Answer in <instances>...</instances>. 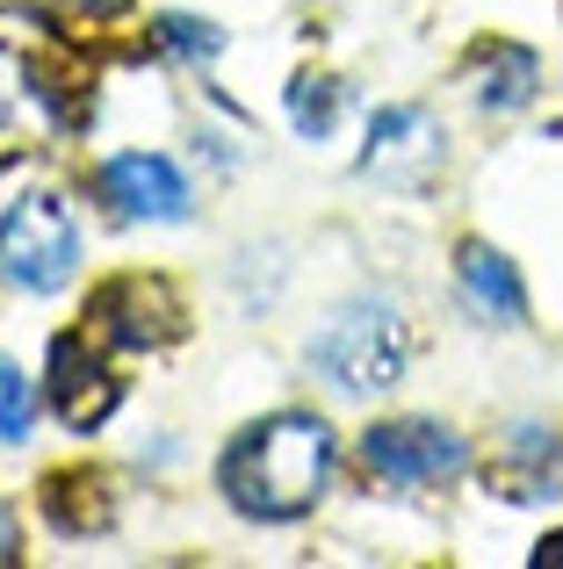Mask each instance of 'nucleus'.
<instances>
[{
	"instance_id": "f257e3e1",
	"label": "nucleus",
	"mask_w": 563,
	"mask_h": 569,
	"mask_svg": "<svg viewBox=\"0 0 563 569\" xmlns=\"http://www.w3.org/2000/svg\"><path fill=\"white\" fill-rule=\"evenodd\" d=\"M217 483L246 519H304L333 483V432L310 411H275L225 447Z\"/></svg>"
},
{
	"instance_id": "f03ea898",
	"label": "nucleus",
	"mask_w": 563,
	"mask_h": 569,
	"mask_svg": "<svg viewBox=\"0 0 563 569\" xmlns=\"http://www.w3.org/2000/svg\"><path fill=\"white\" fill-rule=\"evenodd\" d=\"M310 361L325 368V382L339 397H368L405 376V318L391 303H354L310 339Z\"/></svg>"
},
{
	"instance_id": "7ed1b4c3",
	"label": "nucleus",
	"mask_w": 563,
	"mask_h": 569,
	"mask_svg": "<svg viewBox=\"0 0 563 569\" xmlns=\"http://www.w3.org/2000/svg\"><path fill=\"white\" fill-rule=\"evenodd\" d=\"M72 260H80V223L58 194H22L0 223V274L29 296H51L72 281Z\"/></svg>"
},
{
	"instance_id": "20e7f679",
	"label": "nucleus",
	"mask_w": 563,
	"mask_h": 569,
	"mask_svg": "<svg viewBox=\"0 0 563 569\" xmlns=\"http://www.w3.org/2000/svg\"><path fill=\"white\" fill-rule=\"evenodd\" d=\"M362 461L383 476V483H448L463 476V440L448 426H419V418H397V426L362 432Z\"/></svg>"
},
{
	"instance_id": "39448f33",
	"label": "nucleus",
	"mask_w": 563,
	"mask_h": 569,
	"mask_svg": "<svg viewBox=\"0 0 563 569\" xmlns=\"http://www.w3.org/2000/svg\"><path fill=\"white\" fill-rule=\"evenodd\" d=\"M362 173L383 188H419L441 173V123L426 109H383L368 123V152H362Z\"/></svg>"
},
{
	"instance_id": "423d86ee",
	"label": "nucleus",
	"mask_w": 563,
	"mask_h": 569,
	"mask_svg": "<svg viewBox=\"0 0 563 569\" xmlns=\"http://www.w3.org/2000/svg\"><path fill=\"white\" fill-rule=\"evenodd\" d=\"M95 318L116 347H167L181 332V296L167 281H145V274H124L95 296Z\"/></svg>"
},
{
	"instance_id": "0eeeda50",
	"label": "nucleus",
	"mask_w": 563,
	"mask_h": 569,
	"mask_svg": "<svg viewBox=\"0 0 563 569\" xmlns=\"http://www.w3.org/2000/svg\"><path fill=\"white\" fill-rule=\"evenodd\" d=\"M101 194L116 202V217H145V223H174L188 217V181L167 167L159 152H124L101 167Z\"/></svg>"
},
{
	"instance_id": "6e6552de",
	"label": "nucleus",
	"mask_w": 563,
	"mask_h": 569,
	"mask_svg": "<svg viewBox=\"0 0 563 569\" xmlns=\"http://www.w3.org/2000/svg\"><path fill=\"white\" fill-rule=\"evenodd\" d=\"M51 403L72 432H95L101 418L116 411V376L95 361V347H87L80 332H66L51 347Z\"/></svg>"
},
{
	"instance_id": "1a4fd4ad",
	"label": "nucleus",
	"mask_w": 563,
	"mask_h": 569,
	"mask_svg": "<svg viewBox=\"0 0 563 569\" xmlns=\"http://www.w3.org/2000/svg\"><path fill=\"white\" fill-rule=\"evenodd\" d=\"M455 274H463L470 310H484L492 325H521L527 296H521V274H513V260H506V252H492V246H463Z\"/></svg>"
},
{
	"instance_id": "9d476101",
	"label": "nucleus",
	"mask_w": 563,
	"mask_h": 569,
	"mask_svg": "<svg viewBox=\"0 0 563 569\" xmlns=\"http://www.w3.org/2000/svg\"><path fill=\"white\" fill-rule=\"evenodd\" d=\"M477 101L484 109H527L535 101V51H521V43H492V51H477Z\"/></svg>"
},
{
	"instance_id": "9b49d317",
	"label": "nucleus",
	"mask_w": 563,
	"mask_h": 569,
	"mask_svg": "<svg viewBox=\"0 0 563 569\" xmlns=\"http://www.w3.org/2000/svg\"><path fill=\"white\" fill-rule=\"evenodd\" d=\"M333 116H339V87L318 80V72H304V80L289 87V123L304 130V138H325V130H333Z\"/></svg>"
},
{
	"instance_id": "f8f14e48",
	"label": "nucleus",
	"mask_w": 563,
	"mask_h": 569,
	"mask_svg": "<svg viewBox=\"0 0 563 569\" xmlns=\"http://www.w3.org/2000/svg\"><path fill=\"white\" fill-rule=\"evenodd\" d=\"M29 411H37L29 376L14 361H0V440H22V432H29Z\"/></svg>"
},
{
	"instance_id": "ddd939ff",
	"label": "nucleus",
	"mask_w": 563,
	"mask_h": 569,
	"mask_svg": "<svg viewBox=\"0 0 563 569\" xmlns=\"http://www.w3.org/2000/svg\"><path fill=\"white\" fill-rule=\"evenodd\" d=\"M159 43L181 51V58H217V29L210 22H188V14H167V22H159Z\"/></svg>"
},
{
	"instance_id": "4468645a",
	"label": "nucleus",
	"mask_w": 563,
	"mask_h": 569,
	"mask_svg": "<svg viewBox=\"0 0 563 569\" xmlns=\"http://www.w3.org/2000/svg\"><path fill=\"white\" fill-rule=\"evenodd\" d=\"M14 109H22V66H14V58L0 51V123H8Z\"/></svg>"
},
{
	"instance_id": "2eb2a0df",
	"label": "nucleus",
	"mask_w": 563,
	"mask_h": 569,
	"mask_svg": "<svg viewBox=\"0 0 563 569\" xmlns=\"http://www.w3.org/2000/svg\"><path fill=\"white\" fill-rule=\"evenodd\" d=\"M8 562H14V519L0 512V569H8Z\"/></svg>"
},
{
	"instance_id": "dca6fc26",
	"label": "nucleus",
	"mask_w": 563,
	"mask_h": 569,
	"mask_svg": "<svg viewBox=\"0 0 563 569\" xmlns=\"http://www.w3.org/2000/svg\"><path fill=\"white\" fill-rule=\"evenodd\" d=\"M542 569H563V533H556V541H542V556H535Z\"/></svg>"
},
{
	"instance_id": "f3484780",
	"label": "nucleus",
	"mask_w": 563,
	"mask_h": 569,
	"mask_svg": "<svg viewBox=\"0 0 563 569\" xmlns=\"http://www.w3.org/2000/svg\"><path fill=\"white\" fill-rule=\"evenodd\" d=\"M72 8H87V14H116L124 0H72Z\"/></svg>"
}]
</instances>
